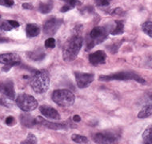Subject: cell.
Masks as SVG:
<instances>
[{"label":"cell","instance_id":"cell-5","mask_svg":"<svg viewBox=\"0 0 152 144\" xmlns=\"http://www.w3.org/2000/svg\"><path fill=\"white\" fill-rule=\"evenodd\" d=\"M135 80V81L144 83L145 80L134 72L122 71L118 73L111 74L109 75H101L99 78V81H112V80Z\"/></svg>","mask_w":152,"mask_h":144},{"label":"cell","instance_id":"cell-15","mask_svg":"<svg viewBox=\"0 0 152 144\" xmlns=\"http://www.w3.org/2000/svg\"><path fill=\"white\" fill-rule=\"evenodd\" d=\"M20 121H21L22 124L26 127H33L36 124L35 118H34L31 115L26 114V113H23L20 115Z\"/></svg>","mask_w":152,"mask_h":144},{"label":"cell","instance_id":"cell-36","mask_svg":"<svg viewBox=\"0 0 152 144\" xmlns=\"http://www.w3.org/2000/svg\"><path fill=\"white\" fill-rule=\"evenodd\" d=\"M0 5H5L4 0H0Z\"/></svg>","mask_w":152,"mask_h":144},{"label":"cell","instance_id":"cell-17","mask_svg":"<svg viewBox=\"0 0 152 144\" xmlns=\"http://www.w3.org/2000/svg\"><path fill=\"white\" fill-rule=\"evenodd\" d=\"M45 52L41 49H39V50H36L33 51V52H31L28 54V56L31 59L34 61H39L42 60L45 58Z\"/></svg>","mask_w":152,"mask_h":144},{"label":"cell","instance_id":"cell-25","mask_svg":"<svg viewBox=\"0 0 152 144\" xmlns=\"http://www.w3.org/2000/svg\"><path fill=\"white\" fill-rule=\"evenodd\" d=\"M13 28L12 26L10 25L8 21H3V20H0V29L1 30H4V31H11V29Z\"/></svg>","mask_w":152,"mask_h":144},{"label":"cell","instance_id":"cell-7","mask_svg":"<svg viewBox=\"0 0 152 144\" xmlns=\"http://www.w3.org/2000/svg\"><path fill=\"white\" fill-rule=\"evenodd\" d=\"M119 135L116 132L104 131L93 135V140L96 143H113L118 141Z\"/></svg>","mask_w":152,"mask_h":144},{"label":"cell","instance_id":"cell-20","mask_svg":"<svg viewBox=\"0 0 152 144\" xmlns=\"http://www.w3.org/2000/svg\"><path fill=\"white\" fill-rule=\"evenodd\" d=\"M116 26L110 31V34L112 35H117V34H121L123 33L124 31V25L122 21H116Z\"/></svg>","mask_w":152,"mask_h":144},{"label":"cell","instance_id":"cell-14","mask_svg":"<svg viewBox=\"0 0 152 144\" xmlns=\"http://www.w3.org/2000/svg\"><path fill=\"white\" fill-rule=\"evenodd\" d=\"M35 123H36V124L39 123V124H41L42 126H46L47 128L51 129V130H55V131H57V130H63V129L66 128V126L63 125V124L49 122V121L45 120L44 118L40 117V116L35 118Z\"/></svg>","mask_w":152,"mask_h":144},{"label":"cell","instance_id":"cell-22","mask_svg":"<svg viewBox=\"0 0 152 144\" xmlns=\"http://www.w3.org/2000/svg\"><path fill=\"white\" fill-rule=\"evenodd\" d=\"M71 139L75 143H87L89 142L87 137L83 136V135H80V134H72Z\"/></svg>","mask_w":152,"mask_h":144},{"label":"cell","instance_id":"cell-35","mask_svg":"<svg viewBox=\"0 0 152 144\" xmlns=\"http://www.w3.org/2000/svg\"><path fill=\"white\" fill-rule=\"evenodd\" d=\"M73 121L74 122H75V123H79V122H80V121H81V118H80V116L78 115H74Z\"/></svg>","mask_w":152,"mask_h":144},{"label":"cell","instance_id":"cell-29","mask_svg":"<svg viewBox=\"0 0 152 144\" xmlns=\"http://www.w3.org/2000/svg\"><path fill=\"white\" fill-rule=\"evenodd\" d=\"M6 123L9 125V126H12L14 123H15V118L12 117V116H9L7 118H6Z\"/></svg>","mask_w":152,"mask_h":144},{"label":"cell","instance_id":"cell-24","mask_svg":"<svg viewBox=\"0 0 152 144\" xmlns=\"http://www.w3.org/2000/svg\"><path fill=\"white\" fill-rule=\"evenodd\" d=\"M37 139H36V136L33 134L30 133L27 137H26V139L24 140V141L22 142V143H30V144H32V143H37Z\"/></svg>","mask_w":152,"mask_h":144},{"label":"cell","instance_id":"cell-13","mask_svg":"<svg viewBox=\"0 0 152 144\" xmlns=\"http://www.w3.org/2000/svg\"><path fill=\"white\" fill-rule=\"evenodd\" d=\"M40 112L42 113V115H44L45 117H47L50 119H55V120H59L60 119V115L59 113L55 110V108L42 105L39 107Z\"/></svg>","mask_w":152,"mask_h":144},{"label":"cell","instance_id":"cell-16","mask_svg":"<svg viewBox=\"0 0 152 144\" xmlns=\"http://www.w3.org/2000/svg\"><path fill=\"white\" fill-rule=\"evenodd\" d=\"M26 36L28 38H34L38 36L40 33L39 26L34 23H30L26 25Z\"/></svg>","mask_w":152,"mask_h":144},{"label":"cell","instance_id":"cell-12","mask_svg":"<svg viewBox=\"0 0 152 144\" xmlns=\"http://www.w3.org/2000/svg\"><path fill=\"white\" fill-rule=\"evenodd\" d=\"M107 55L103 50H97L89 55V61L92 65L97 66L105 63Z\"/></svg>","mask_w":152,"mask_h":144},{"label":"cell","instance_id":"cell-31","mask_svg":"<svg viewBox=\"0 0 152 144\" xmlns=\"http://www.w3.org/2000/svg\"><path fill=\"white\" fill-rule=\"evenodd\" d=\"M8 23H10V25H11L13 28H17V27L19 26V23H18L17 21H15V20H9Z\"/></svg>","mask_w":152,"mask_h":144},{"label":"cell","instance_id":"cell-2","mask_svg":"<svg viewBox=\"0 0 152 144\" xmlns=\"http://www.w3.org/2000/svg\"><path fill=\"white\" fill-rule=\"evenodd\" d=\"M30 85L33 91L38 94H43L47 92L50 86V77L48 72L44 70L37 71L32 76Z\"/></svg>","mask_w":152,"mask_h":144},{"label":"cell","instance_id":"cell-27","mask_svg":"<svg viewBox=\"0 0 152 144\" xmlns=\"http://www.w3.org/2000/svg\"><path fill=\"white\" fill-rule=\"evenodd\" d=\"M63 1H64L66 3H67V4H70L71 6H72L73 7L81 4V3L79 2V0H63Z\"/></svg>","mask_w":152,"mask_h":144},{"label":"cell","instance_id":"cell-23","mask_svg":"<svg viewBox=\"0 0 152 144\" xmlns=\"http://www.w3.org/2000/svg\"><path fill=\"white\" fill-rule=\"evenodd\" d=\"M142 31L148 36L152 38V22H146L142 25Z\"/></svg>","mask_w":152,"mask_h":144},{"label":"cell","instance_id":"cell-10","mask_svg":"<svg viewBox=\"0 0 152 144\" xmlns=\"http://www.w3.org/2000/svg\"><path fill=\"white\" fill-rule=\"evenodd\" d=\"M20 57L15 53H7V54H0V63L4 65L16 66L20 63Z\"/></svg>","mask_w":152,"mask_h":144},{"label":"cell","instance_id":"cell-4","mask_svg":"<svg viewBox=\"0 0 152 144\" xmlns=\"http://www.w3.org/2000/svg\"><path fill=\"white\" fill-rule=\"evenodd\" d=\"M107 36L108 31L104 26H96L93 28L89 34L90 40L87 42L86 50H91L94 46L102 42L107 38Z\"/></svg>","mask_w":152,"mask_h":144},{"label":"cell","instance_id":"cell-9","mask_svg":"<svg viewBox=\"0 0 152 144\" xmlns=\"http://www.w3.org/2000/svg\"><path fill=\"white\" fill-rule=\"evenodd\" d=\"M77 86L80 89L86 88L91 85L92 82L94 81V75L92 73H82V72H75V73Z\"/></svg>","mask_w":152,"mask_h":144},{"label":"cell","instance_id":"cell-33","mask_svg":"<svg viewBox=\"0 0 152 144\" xmlns=\"http://www.w3.org/2000/svg\"><path fill=\"white\" fill-rule=\"evenodd\" d=\"M23 8L24 9H26V10H31L34 8V7L31 4V3H25L23 4Z\"/></svg>","mask_w":152,"mask_h":144},{"label":"cell","instance_id":"cell-30","mask_svg":"<svg viewBox=\"0 0 152 144\" xmlns=\"http://www.w3.org/2000/svg\"><path fill=\"white\" fill-rule=\"evenodd\" d=\"M72 8H74L72 6H71L70 4H67V3H66L65 5L63 6V7L61 8L60 11L61 12H66V11H70V10H71Z\"/></svg>","mask_w":152,"mask_h":144},{"label":"cell","instance_id":"cell-18","mask_svg":"<svg viewBox=\"0 0 152 144\" xmlns=\"http://www.w3.org/2000/svg\"><path fill=\"white\" fill-rule=\"evenodd\" d=\"M152 115V105H147L138 114L139 118H145Z\"/></svg>","mask_w":152,"mask_h":144},{"label":"cell","instance_id":"cell-26","mask_svg":"<svg viewBox=\"0 0 152 144\" xmlns=\"http://www.w3.org/2000/svg\"><path fill=\"white\" fill-rule=\"evenodd\" d=\"M45 47L47 48H54L55 47V40L53 38H49L45 41Z\"/></svg>","mask_w":152,"mask_h":144},{"label":"cell","instance_id":"cell-11","mask_svg":"<svg viewBox=\"0 0 152 144\" xmlns=\"http://www.w3.org/2000/svg\"><path fill=\"white\" fill-rule=\"evenodd\" d=\"M0 92H2L10 99H15V91L13 82L11 80H7L3 83H0Z\"/></svg>","mask_w":152,"mask_h":144},{"label":"cell","instance_id":"cell-28","mask_svg":"<svg viewBox=\"0 0 152 144\" xmlns=\"http://www.w3.org/2000/svg\"><path fill=\"white\" fill-rule=\"evenodd\" d=\"M96 4L100 7H104V6H108L110 3V0H95Z\"/></svg>","mask_w":152,"mask_h":144},{"label":"cell","instance_id":"cell-1","mask_svg":"<svg viewBox=\"0 0 152 144\" xmlns=\"http://www.w3.org/2000/svg\"><path fill=\"white\" fill-rule=\"evenodd\" d=\"M83 38L80 34H75L66 40L63 47V58L65 62L75 60L83 46Z\"/></svg>","mask_w":152,"mask_h":144},{"label":"cell","instance_id":"cell-8","mask_svg":"<svg viewBox=\"0 0 152 144\" xmlns=\"http://www.w3.org/2000/svg\"><path fill=\"white\" fill-rule=\"evenodd\" d=\"M63 23V20L60 18H50L47 19L43 24V31L48 36H51L57 32L58 28Z\"/></svg>","mask_w":152,"mask_h":144},{"label":"cell","instance_id":"cell-19","mask_svg":"<svg viewBox=\"0 0 152 144\" xmlns=\"http://www.w3.org/2000/svg\"><path fill=\"white\" fill-rule=\"evenodd\" d=\"M142 139L146 143H152V126H149L142 134Z\"/></svg>","mask_w":152,"mask_h":144},{"label":"cell","instance_id":"cell-34","mask_svg":"<svg viewBox=\"0 0 152 144\" xmlns=\"http://www.w3.org/2000/svg\"><path fill=\"white\" fill-rule=\"evenodd\" d=\"M4 3H5V6L11 7L14 5V0H4Z\"/></svg>","mask_w":152,"mask_h":144},{"label":"cell","instance_id":"cell-6","mask_svg":"<svg viewBox=\"0 0 152 144\" xmlns=\"http://www.w3.org/2000/svg\"><path fill=\"white\" fill-rule=\"evenodd\" d=\"M18 107L24 112H30L38 107V102L32 95L27 94H21L16 99Z\"/></svg>","mask_w":152,"mask_h":144},{"label":"cell","instance_id":"cell-3","mask_svg":"<svg viewBox=\"0 0 152 144\" xmlns=\"http://www.w3.org/2000/svg\"><path fill=\"white\" fill-rule=\"evenodd\" d=\"M53 101L61 107H71L74 104L75 97L69 90H56L52 94Z\"/></svg>","mask_w":152,"mask_h":144},{"label":"cell","instance_id":"cell-21","mask_svg":"<svg viewBox=\"0 0 152 144\" xmlns=\"http://www.w3.org/2000/svg\"><path fill=\"white\" fill-rule=\"evenodd\" d=\"M53 4L51 3H41L39 7V11L42 14H48L51 11Z\"/></svg>","mask_w":152,"mask_h":144},{"label":"cell","instance_id":"cell-32","mask_svg":"<svg viewBox=\"0 0 152 144\" xmlns=\"http://www.w3.org/2000/svg\"><path fill=\"white\" fill-rule=\"evenodd\" d=\"M0 105L7 107H10V103L4 99H0Z\"/></svg>","mask_w":152,"mask_h":144}]
</instances>
